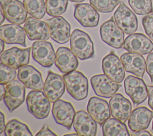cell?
<instances>
[{"mask_svg":"<svg viewBox=\"0 0 153 136\" xmlns=\"http://www.w3.org/2000/svg\"><path fill=\"white\" fill-rule=\"evenodd\" d=\"M128 4L138 15H147L153 12L152 0H128Z\"/></svg>","mask_w":153,"mask_h":136,"instance_id":"31","label":"cell"},{"mask_svg":"<svg viewBox=\"0 0 153 136\" xmlns=\"http://www.w3.org/2000/svg\"><path fill=\"white\" fill-rule=\"evenodd\" d=\"M36 136H57V135L50 129L47 126H44L36 134Z\"/></svg>","mask_w":153,"mask_h":136,"instance_id":"36","label":"cell"},{"mask_svg":"<svg viewBox=\"0 0 153 136\" xmlns=\"http://www.w3.org/2000/svg\"><path fill=\"white\" fill-rule=\"evenodd\" d=\"M148 104L149 107L153 110V86L148 85Z\"/></svg>","mask_w":153,"mask_h":136,"instance_id":"37","label":"cell"},{"mask_svg":"<svg viewBox=\"0 0 153 136\" xmlns=\"http://www.w3.org/2000/svg\"><path fill=\"white\" fill-rule=\"evenodd\" d=\"M5 41L1 38L0 39V44H1V53L4 52V49L5 47Z\"/></svg>","mask_w":153,"mask_h":136,"instance_id":"41","label":"cell"},{"mask_svg":"<svg viewBox=\"0 0 153 136\" xmlns=\"http://www.w3.org/2000/svg\"><path fill=\"white\" fill-rule=\"evenodd\" d=\"M50 37L59 44L67 43L71 36V26L68 22L62 16L53 17L46 20Z\"/></svg>","mask_w":153,"mask_h":136,"instance_id":"13","label":"cell"},{"mask_svg":"<svg viewBox=\"0 0 153 136\" xmlns=\"http://www.w3.org/2000/svg\"><path fill=\"white\" fill-rule=\"evenodd\" d=\"M31 49L32 47L20 49L17 47L7 49L1 54V62L18 69L29 64Z\"/></svg>","mask_w":153,"mask_h":136,"instance_id":"7","label":"cell"},{"mask_svg":"<svg viewBox=\"0 0 153 136\" xmlns=\"http://www.w3.org/2000/svg\"><path fill=\"white\" fill-rule=\"evenodd\" d=\"M25 87L19 80H14L6 85V94L3 99L10 112L13 111L23 103Z\"/></svg>","mask_w":153,"mask_h":136,"instance_id":"11","label":"cell"},{"mask_svg":"<svg viewBox=\"0 0 153 136\" xmlns=\"http://www.w3.org/2000/svg\"><path fill=\"white\" fill-rule=\"evenodd\" d=\"M4 134L6 136H32L28 126L23 122L14 119L8 121L6 125Z\"/></svg>","mask_w":153,"mask_h":136,"instance_id":"28","label":"cell"},{"mask_svg":"<svg viewBox=\"0 0 153 136\" xmlns=\"http://www.w3.org/2000/svg\"><path fill=\"white\" fill-rule=\"evenodd\" d=\"M68 0H45L47 13L52 17L64 13L68 7Z\"/></svg>","mask_w":153,"mask_h":136,"instance_id":"30","label":"cell"},{"mask_svg":"<svg viewBox=\"0 0 153 136\" xmlns=\"http://www.w3.org/2000/svg\"><path fill=\"white\" fill-rule=\"evenodd\" d=\"M55 65L63 73H68L76 70L78 61L74 53L66 47H59L56 53Z\"/></svg>","mask_w":153,"mask_h":136,"instance_id":"25","label":"cell"},{"mask_svg":"<svg viewBox=\"0 0 153 136\" xmlns=\"http://www.w3.org/2000/svg\"><path fill=\"white\" fill-rule=\"evenodd\" d=\"M87 110L93 119L100 125L110 118L111 115L108 102L96 96H92L89 99Z\"/></svg>","mask_w":153,"mask_h":136,"instance_id":"22","label":"cell"},{"mask_svg":"<svg viewBox=\"0 0 153 136\" xmlns=\"http://www.w3.org/2000/svg\"><path fill=\"white\" fill-rule=\"evenodd\" d=\"M16 69L9 66L1 62L0 64V83L4 84H7L15 80L17 74Z\"/></svg>","mask_w":153,"mask_h":136,"instance_id":"33","label":"cell"},{"mask_svg":"<svg viewBox=\"0 0 153 136\" xmlns=\"http://www.w3.org/2000/svg\"><path fill=\"white\" fill-rule=\"evenodd\" d=\"M97 123L88 113L79 110L75 113L73 126L80 136H95L97 131Z\"/></svg>","mask_w":153,"mask_h":136,"instance_id":"19","label":"cell"},{"mask_svg":"<svg viewBox=\"0 0 153 136\" xmlns=\"http://www.w3.org/2000/svg\"><path fill=\"white\" fill-rule=\"evenodd\" d=\"M1 8L10 23L22 25L27 19V12L24 3L19 0H1Z\"/></svg>","mask_w":153,"mask_h":136,"instance_id":"8","label":"cell"},{"mask_svg":"<svg viewBox=\"0 0 153 136\" xmlns=\"http://www.w3.org/2000/svg\"><path fill=\"white\" fill-rule=\"evenodd\" d=\"M100 35L103 42L112 47L120 49L124 42V33L117 25L114 17L105 22L100 27Z\"/></svg>","mask_w":153,"mask_h":136,"instance_id":"4","label":"cell"},{"mask_svg":"<svg viewBox=\"0 0 153 136\" xmlns=\"http://www.w3.org/2000/svg\"><path fill=\"white\" fill-rule=\"evenodd\" d=\"M113 17L117 25L125 34L130 35L137 31V17L123 2L120 4Z\"/></svg>","mask_w":153,"mask_h":136,"instance_id":"6","label":"cell"},{"mask_svg":"<svg viewBox=\"0 0 153 136\" xmlns=\"http://www.w3.org/2000/svg\"><path fill=\"white\" fill-rule=\"evenodd\" d=\"M1 124H0V134L2 133L5 128V116L4 114V113L1 111Z\"/></svg>","mask_w":153,"mask_h":136,"instance_id":"39","label":"cell"},{"mask_svg":"<svg viewBox=\"0 0 153 136\" xmlns=\"http://www.w3.org/2000/svg\"><path fill=\"white\" fill-rule=\"evenodd\" d=\"M33 59L44 67H51L56 60V53L52 44L46 41H36L32 46Z\"/></svg>","mask_w":153,"mask_h":136,"instance_id":"12","label":"cell"},{"mask_svg":"<svg viewBox=\"0 0 153 136\" xmlns=\"http://www.w3.org/2000/svg\"><path fill=\"white\" fill-rule=\"evenodd\" d=\"M74 17L84 27L94 28L97 26L100 16L97 10L88 3L75 5Z\"/></svg>","mask_w":153,"mask_h":136,"instance_id":"18","label":"cell"},{"mask_svg":"<svg viewBox=\"0 0 153 136\" xmlns=\"http://www.w3.org/2000/svg\"><path fill=\"white\" fill-rule=\"evenodd\" d=\"M153 118V111L141 106L134 108L128 120V126L133 132L146 129Z\"/></svg>","mask_w":153,"mask_h":136,"instance_id":"24","label":"cell"},{"mask_svg":"<svg viewBox=\"0 0 153 136\" xmlns=\"http://www.w3.org/2000/svg\"><path fill=\"white\" fill-rule=\"evenodd\" d=\"M123 48L128 52L146 55L153 50V43L142 33H133L124 40Z\"/></svg>","mask_w":153,"mask_h":136,"instance_id":"15","label":"cell"},{"mask_svg":"<svg viewBox=\"0 0 153 136\" xmlns=\"http://www.w3.org/2000/svg\"><path fill=\"white\" fill-rule=\"evenodd\" d=\"M142 23L146 34L153 41V13L145 15L142 18Z\"/></svg>","mask_w":153,"mask_h":136,"instance_id":"34","label":"cell"},{"mask_svg":"<svg viewBox=\"0 0 153 136\" xmlns=\"http://www.w3.org/2000/svg\"><path fill=\"white\" fill-rule=\"evenodd\" d=\"M66 84L63 77L49 71L45 79L43 91L51 102L60 99L65 91Z\"/></svg>","mask_w":153,"mask_h":136,"instance_id":"16","label":"cell"},{"mask_svg":"<svg viewBox=\"0 0 153 136\" xmlns=\"http://www.w3.org/2000/svg\"><path fill=\"white\" fill-rule=\"evenodd\" d=\"M120 59L127 72L140 78L143 77L146 70V61L142 55L126 52L121 55Z\"/></svg>","mask_w":153,"mask_h":136,"instance_id":"23","label":"cell"},{"mask_svg":"<svg viewBox=\"0 0 153 136\" xmlns=\"http://www.w3.org/2000/svg\"><path fill=\"white\" fill-rule=\"evenodd\" d=\"M26 10L31 16L42 19L46 12V5L44 0H23Z\"/></svg>","mask_w":153,"mask_h":136,"instance_id":"29","label":"cell"},{"mask_svg":"<svg viewBox=\"0 0 153 136\" xmlns=\"http://www.w3.org/2000/svg\"><path fill=\"white\" fill-rule=\"evenodd\" d=\"M71 2H82L83 1H84L85 0H69Z\"/></svg>","mask_w":153,"mask_h":136,"instance_id":"44","label":"cell"},{"mask_svg":"<svg viewBox=\"0 0 153 136\" xmlns=\"http://www.w3.org/2000/svg\"><path fill=\"white\" fill-rule=\"evenodd\" d=\"M26 32L17 24H5L0 27L1 38L8 44H17L26 47Z\"/></svg>","mask_w":153,"mask_h":136,"instance_id":"26","label":"cell"},{"mask_svg":"<svg viewBox=\"0 0 153 136\" xmlns=\"http://www.w3.org/2000/svg\"><path fill=\"white\" fill-rule=\"evenodd\" d=\"M71 50L81 60L92 58L94 54L93 43L89 35L78 29H74L70 37Z\"/></svg>","mask_w":153,"mask_h":136,"instance_id":"1","label":"cell"},{"mask_svg":"<svg viewBox=\"0 0 153 136\" xmlns=\"http://www.w3.org/2000/svg\"><path fill=\"white\" fill-rule=\"evenodd\" d=\"M18 79L28 89L41 90L44 83L41 72L32 65H25L20 68L17 73Z\"/></svg>","mask_w":153,"mask_h":136,"instance_id":"20","label":"cell"},{"mask_svg":"<svg viewBox=\"0 0 153 136\" xmlns=\"http://www.w3.org/2000/svg\"><path fill=\"white\" fill-rule=\"evenodd\" d=\"M75 110L72 104L63 99H58L53 102L52 114L56 122L71 129L73 125Z\"/></svg>","mask_w":153,"mask_h":136,"instance_id":"10","label":"cell"},{"mask_svg":"<svg viewBox=\"0 0 153 136\" xmlns=\"http://www.w3.org/2000/svg\"><path fill=\"white\" fill-rule=\"evenodd\" d=\"M109 107L112 117L124 123L128 119L131 113L130 101L121 93H115L111 97Z\"/></svg>","mask_w":153,"mask_h":136,"instance_id":"21","label":"cell"},{"mask_svg":"<svg viewBox=\"0 0 153 136\" xmlns=\"http://www.w3.org/2000/svg\"><path fill=\"white\" fill-rule=\"evenodd\" d=\"M29 112L38 119L46 118L50 111V101L41 90L30 91L26 99Z\"/></svg>","mask_w":153,"mask_h":136,"instance_id":"3","label":"cell"},{"mask_svg":"<svg viewBox=\"0 0 153 136\" xmlns=\"http://www.w3.org/2000/svg\"><path fill=\"white\" fill-rule=\"evenodd\" d=\"M72 135H75V136H78L79 135V134L78 133H71V134H67L64 135V136H72Z\"/></svg>","mask_w":153,"mask_h":136,"instance_id":"43","label":"cell"},{"mask_svg":"<svg viewBox=\"0 0 153 136\" xmlns=\"http://www.w3.org/2000/svg\"><path fill=\"white\" fill-rule=\"evenodd\" d=\"M23 28L30 40L47 41L50 37L49 28L46 22L32 16L27 18Z\"/></svg>","mask_w":153,"mask_h":136,"instance_id":"17","label":"cell"},{"mask_svg":"<svg viewBox=\"0 0 153 136\" xmlns=\"http://www.w3.org/2000/svg\"><path fill=\"white\" fill-rule=\"evenodd\" d=\"M146 71L150 77L151 84H153V52L150 53L146 58Z\"/></svg>","mask_w":153,"mask_h":136,"instance_id":"35","label":"cell"},{"mask_svg":"<svg viewBox=\"0 0 153 136\" xmlns=\"http://www.w3.org/2000/svg\"><path fill=\"white\" fill-rule=\"evenodd\" d=\"M92 6L99 12L108 13L112 12L114 8L121 3L120 0H90Z\"/></svg>","mask_w":153,"mask_h":136,"instance_id":"32","label":"cell"},{"mask_svg":"<svg viewBox=\"0 0 153 136\" xmlns=\"http://www.w3.org/2000/svg\"><path fill=\"white\" fill-rule=\"evenodd\" d=\"M124 89L135 106L142 103L148 97V87L142 78L128 75L124 80Z\"/></svg>","mask_w":153,"mask_h":136,"instance_id":"5","label":"cell"},{"mask_svg":"<svg viewBox=\"0 0 153 136\" xmlns=\"http://www.w3.org/2000/svg\"><path fill=\"white\" fill-rule=\"evenodd\" d=\"M103 73L114 81L121 83L125 77V68L118 56L111 52L105 56L102 62Z\"/></svg>","mask_w":153,"mask_h":136,"instance_id":"9","label":"cell"},{"mask_svg":"<svg viewBox=\"0 0 153 136\" xmlns=\"http://www.w3.org/2000/svg\"><path fill=\"white\" fill-rule=\"evenodd\" d=\"M131 135L132 136H142V135L152 136V134H151L149 131H146V129H143V130H140L138 131H136L133 134H132Z\"/></svg>","mask_w":153,"mask_h":136,"instance_id":"38","label":"cell"},{"mask_svg":"<svg viewBox=\"0 0 153 136\" xmlns=\"http://www.w3.org/2000/svg\"><path fill=\"white\" fill-rule=\"evenodd\" d=\"M90 82L96 95L106 98L114 96L121 87V84L114 81L105 74L92 76Z\"/></svg>","mask_w":153,"mask_h":136,"instance_id":"14","label":"cell"},{"mask_svg":"<svg viewBox=\"0 0 153 136\" xmlns=\"http://www.w3.org/2000/svg\"><path fill=\"white\" fill-rule=\"evenodd\" d=\"M151 132L153 133V120H152V129H151Z\"/></svg>","mask_w":153,"mask_h":136,"instance_id":"45","label":"cell"},{"mask_svg":"<svg viewBox=\"0 0 153 136\" xmlns=\"http://www.w3.org/2000/svg\"><path fill=\"white\" fill-rule=\"evenodd\" d=\"M0 87H1V98H0V100H2L4 99L5 94H6V87H5L4 84H2L1 83V85H0Z\"/></svg>","mask_w":153,"mask_h":136,"instance_id":"40","label":"cell"},{"mask_svg":"<svg viewBox=\"0 0 153 136\" xmlns=\"http://www.w3.org/2000/svg\"><path fill=\"white\" fill-rule=\"evenodd\" d=\"M66 87L69 95L75 99L81 101L88 95L87 78L80 71L74 70L63 75Z\"/></svg>","mask_w":153,"mask_h":136,"instance_id":"2","label":"cell"},{"mask_svg":"<svg viewBox=\"0 0 153 136\" xmlns=\"http://www.w3.org/2000/svg\"><path fill=\"white\" fill-rule=\"evenodd\" d=\"M103 136H130L125 123L113 117L109 118L102 124Z\"/></svg>","mask_w":153,"mask_h":136,"instance_id":"27","label":"cell"},{"mask_svg":"<svg viewBox=\"0 0 153 136\" xmlns=\"http://www.w3.org/2000/svg\"><path fill=\"white\" fill-rule=\"evenodd\" d=\"M5 17L4 14V13L2 10V9L1 8V23H0L1 24H2L4 22V21L5 20Z\"/></svg>","mask_w":153,"mask_h":136,"instance_id":"42","label":"cell"}]
</instances>
